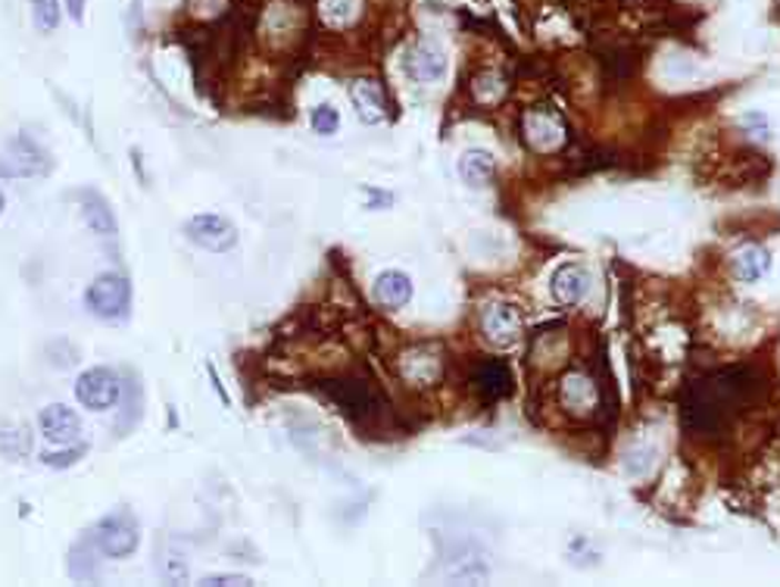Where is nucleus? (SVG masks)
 I'll return each instance as SVG.
<instances>
[{
    "mask_svg": "<svg viewBox=\"0 0 780 587\" xmlns=\"http://www.w3.org/2000/svg\"><path fill=\"white\" fill-rule=\"evenodd\" d=\"M325 391H328V397H332L356 425H366V422L378 419V413H382V409H378V394L372 391V385L359 382V378H332V382L325 385Z\"/></svg>",
    "mask_w": 780,
    "mask_h": 587,
    "instance_id": "4",
    "label": "nucleus"
},
{
    "mask_svg": "<svg viewBox=\"0 0 780 587\" xmlns=\"http://www.w3.org/2000/svg\"><path fill=\"white\" fill-rule=\"evenodd\" d=\"M322 17L332 29H347L359 17V0H325L322 3Z\"/></svg>",
    "mask_w": 780,
    "mask_h": 587,
    "instance_id": "23",
    "label": "nucleus"
},
{
    "mask_svg": "<svg viewBox=\"0 0 780 587\" xmlns=\"http://www.w3.org/2000/svg\"><path fill=\"white\" fill-rule=\"evenodd\" d=\"M53 160L48 151H41L29 138H17L7 151L0 153V175L10 179H32V175H48Z\"/></svg>",
    "mask_w": 780,
    "mask_h": 587,
    "instance_id": "8",
    "label": "nucleus"
},
{
    "mask_svg": "<svg viewBox=\"0 0 780 587\" xmlns=\"http://www.w3.org/2000/svg\"><path fill=\"white\" fill-rule=\"evenodd\" d=\"M75 397L82 403L84 409L91 413H103V409H113L122 397V382L113 370L107 366H94V370H84L75 382Z\"/></svg>",
    "mask_w": 780,
    "mask_h": 587,
    "instance_id": "6",
    "label": "nucleus"
},
{
    "mask_svg": "<svg viewBox=\"0 0 780 587\" xmlns=\"http://www.w3.org/2000/svg\"><path fill=\"white\" fill-rule=\"evenodd\" d=\"M521 134L534 153L547 156V153L563 151L565 141H568V125H565L563 113H556L553 107H534V110H525V117H521Z\"/></svg>",
    "mask_w": 780,
    "mask_h": 587,
    "instance_id": "3",
    "label": "nucleus"
},
{
    "mask_svg": "<svg viewBox=\"0 0 780 587\" xmlns=\"http://www.w3.org/2000/svg\"><path fill=\"white\" fill-rule=\"evenodd\" d=\"M203 585L210 587H247L253 585V578H247V575H237V571H232V575H206L203 578Z\"/></svg>",
    "mask_w": 780,
    "mask_h": 587,
    "instance_id": "28",
    "label": "nucleus"
},
{
    "mask_svg": "<svg viewBox=\"0 0 780 587\" xmlns=\"http://www.w3.org/2000/svg\"><path fill=\"white\" fill-rule=\"evenodd\" d=\"M350 101L356 107V117L366 125H378L387 117V101H384L382 84L372 79H356L350 84Z\"/></svg>",
    "mask_w": 780,
    "mask_h": 587,
    "instance_id": "15",
    "label": "nucleus"
},
{
    "mask_svg": "<svg viewBox=\"0 0 780 587\" xmlns=\"http://www.w3.org/2000/svg\"><path fill=\"white\" fill-rule=\"evenodd\" d=\"M0 454L10 459H22L32 454V437L22 425H0Z\"/></svg>",
    "mask_w": 780,
    "mask_h": 587,
    "instance_id": "22",
    "label": "nucleus"
},
{
    "mask_svg": "<svg viewBox=\"0 0 780 587\" xmlns=\"http://www.w3.org/2000/svg\"><path fill=\"white\" fill-rule=\"evenodd\" d=\"M482 332L494 347H515L525 335V316L513 303H494L484 310Z\"/></svg>",
    "mask_w": 780,
    "mask_h": 587,
    "instance_id": "10",
    "label": "nucleus"
},
{
    "mask_svg": "<svg viewBox=\"0 0 780 587\" xmlns=\"http://www.w3.org/2000/svg\"><path fill=\"white\" fill-rule=\"evenodd\" d=\"M394 203V194L391 191H375V188H368V210H375V206H391Z\"/></svg>",
    "mask_w": 780,
    "mask_h": 587,
    "instance_id": "29",
    "label": "nucleus"
},
{
    "mask_svg": "<svg viewBox=\"0 0 780 587\" xmlns=\"http://www.w3.org/2000/svg\"><path fill=\"white\" fill-rule=\"evenodd\" d=\"M731 272L737 282H762L764 275L771 272V253L764 251L762 244H749L740 253H733L731 260Z\"/></svg>",
    "mask_w": 780,
    "mask_h": 587,
    "instance_id": "18",
    "label": "nucleus"
},
{
    "mask_svg": "<svg viewBox=\"0 0 780 587\" xmlns=\"http://www.w3.org/2000/svg\"><path fill=\"white\" fill-rule=\"evenodd\" d=\"M472 387L482 401H503L513 394V370L503 360H484L472 372Z\"/></svg>",
    "mask_w": 780,
    "mask_h": 587,
    "instance_id": "13",
    "label": "nucleus"
},
{
    "mask_svg": "<svg viewBox=\"0 0 780 587\" xmlns=\"http://www.w3.org/2000/svg\"><path fill=\"white\" fill-rule=\"evenodd\" d=\"M494 172H497L494 156L487 151H478V148H475V151H465L463 160H459V175H463V182L468 188L490 185Z\"/></svg>",
    "mask_w": 780,
    "mask_h": 587,
    "instance_id": "19",
    "label": "nucleus"
},
{
    "mask_svg": "<svg viewBox=\"0 0 780 587\" xmlns=\"http://www.w3.org/2000/svg\"><path fill=\"white\" fill-rule=\"evenodd\" d=\"M79 201H82V216L84 222H88V229L98 237H103V241H117L119 225L107 198H100L98 191H82Z\"/></svg>",
    "mask_w": 780,
    "mask_h": 587,
    "instance_id": "16",
    "label": "nucleus"
},
{
    "mask_svg": "<svg viewBox=\"0 0 780 587\" xmlns=\"http://www.w3.org/2000/svg\"><path fill=\"white\" fill-rule=\"evenodd\" d=\"M399 375L413 387H432L444 375V356L437 344H413L399 360Z\"/></svg>",
    "mask_w": 780,
    "mask_h": 587,
    "instance_id": "9",
    "label": "nucleus"
},
{
    "mask_svg": "<svg viewBox=\"0 0 780 587\" xmlns=\"http://www.w3.org/2000/svg\"><path fill=\"white\" fill-rule=\"evenodd\" d=\"M740 129H743V134L759 138V141H768V138H771V122H768L764 113H747V117L740 119Z\"/></svg>",
    "mask_w": 780,
    "mask_h": 587,
    "instance_id": "27",
    "label": "nucleus"
},
{
    "mask_svg": "<svg viewBox=\"0 0 780 587\" xmlns=\"http://www.w3.org/2000/svg\"><path fill=\"white\" fill-rule=\"evenodd\" d=\"M41 435L48 437L50 444L57 447H69V444H79L82 435V422L75 416V409H69L67 403H50L48 409H41Z\"/></svg>",
    "mask_w": 780,
    "mask_h": 587,
    "instance_id": "12",
    "label": "nucleus"
},
{
    "mask_svg": "<svg viewBox=\"0 0 780 587\" xmlns=\"http://www.w3.org/2000/svg\"><path fill=\"white\" fill-rule=\"evenodd\" d=\"M559 403H563L565 413H571V416H590L599 403V387L587 375H581V372H571V375L563 378Z\"/></svg>",
    "mask_w": 780,
    "mask_h": 587,
    "instance_id": "14",
    "label": "nucleus"
},
{
    "mask_svg": "<svg viewBox=\"0 0 780 587\" xmlns=\"http://www.w3.org/2000/svg\"><path fill=\"white\" fill-rule=\"evenodd\" d=\"M590 285H594L590 269L581 266V263H563V266L553 272V279H549V294H553V301L563 303V306H575V303H581L590 294Z\"/></svg>",
    "mask_w": 780,
    "mask_h": 587,
    "instance_id": "11",
    "label": "nucleus"
},
{
    "mask_svg": "<svg viewBox=\"0 0 780 587\" xmlns=\"http://www.w3.org/2000/svg\"><path fill=\"white\" fill-rule=\"evenodd\" d=\"M84 454H88L84 444H69L67 451H50V454L41 456V463H44L48 469H69V466H75Z\"/></svg>",
    "mask_w": 780,
    "mask_h": 587,
    "instance_id": "25",
    "label": "nucleus"
},
{
    "mask_svg": "<svg viewBox=\"0 0 780 587\" xmlns=\"http://www.w3.org/2000/svg\"><path fill=\"white\" fill-rule=\"evenodd\" d=\"M32 22L41 34L57 32V26H60V0H32Z\"/></svg>",
    "mask_w": 780,
    "mask_h": 587,
    "instance_id": "24",
    "label": "nucleus"
},
{
    "mask_svg": "<svg viewBox=\"0 0 780 587\" xmlns=\"http://www.w3.org/2000/svg\"><path fill=\"white\" fill-rule=\"evenodd\" d=\"M0 213H3V194H0Z\"/></svg>",
    "mask_w": 780,
    "mask_h": 587,
    "instance_id": "31",
    "label": "nucleus"
},
{
    "mask_svg": "<svg viewBox=\"0 0 780 587\" xmlns=\"http://www.w3.org/2000/svg\"><path fill=\"white\" fill-rule=\"evenodd\" d=\"M310 122H313V129H316V134H334L337 129H341V113L334 110L332 103H318L316 110H313V117H310Z\"/></svg>",
    "mask_w": 780,
    "mask_h": 587,
    "instance_id": "26",
    "label": "nucleus"
},
{
    "mask_svg": "<svg viewBox=\"0 0 780 587\" xmlns=\"http://www.w3.org/2000/svg\"><path fill=\"white\" fill-rule=\"evenodd\" d=\"M375 301L387 306V310H397V306H406L413 301V279L406 272H397V269H387L375 279Z\"/></svg>",
    "mask_w": 780,
    "mask_h": 587,
    "instance_id": "17",
    "label": "nucleus"
},
{
    "mask_svg": "<svg viewBox=\"0 0 780 587\" xmlns=\"http://www.w3.org/2000/svg\"><path fill=\"white\" fill-rule=\"evenodd\" d=\"M506 94H509V82L494 69H484L472 82V98L478 107H499L506 101Z\"/></svg>",
    "mask_w": 780,
    "mask_h": 587,
    "instance_id": "20",
    "label": "nucleus"
},
{
    "mask_svg": "<svg viewBox=\"0 0 780 587\" xmlns=\"http://www.w3.org/2000/svg\"><path fill=\"white\" fill-rule=\"evenodd\" d=\"M84 303L100 320H125L129 310H132V282L122 272H103L91 282L88 294H84Z\"/></svg>",
    "mask_w": 780,
    "mask_h": 587,
    "instance_id": "1",
    "label": "nucleus"
},
{
    "mask_svg": "<svg viewBox=\"0 0 780 587\" xmlns=\"http://www.w3.org/2000/svg\"><path fill=\"white\" fill-rule=\"evenodd\" d=\"M184 237L210 253H229L237 244V229L232 219L219 216V213H197L184 222Z\"/></svg>",
    "mask_w": 780,
    "mask_h": 587,
    "instance_id": "5",
    "label": "nucleus"
},
{
    "mask_svg": "<svg viewBox=\"0 0 780 587\" xmlns=\"http://www.w3.org/2000/svg\"><path fill=\"white\" fill-rule=\"evenodd\" d=\"M403 69L418 84L440 82L447 75V51L434 38H418L403 51Z\"/></svg>",
    "mask_w": 780,
    "mask_h": 587,
    "instance_id": "7",
    "label": "nucleus"
},
{
    "mask_svg": "<svg viewBox=\"0 0 780 587\" xmlns=\"http://www.w3.org/2000/svg\"><path fill=\"white\" fill-rule=\"evenodd\" d=\"M84 3H88V0H67L69 17L75 19V22H82L84 19Z\"/></svg>",
    "mask_w": 780,
    "mask_h": 587,
    "instance_id": "30",
    "label": "nucleus"
},
{
    "mask_svg": "<svg viewBox=\"0 0 780 587\" xmlns=\"http://www.w3.org/2000/svg\"><path fill=\"white\" fill-rule=\"evenodd\" d=\"M91 535H94V544H98L100 554L110 556V559H125L141 544V525H138V519H134L129 509H117V513L103 516L91 528Z\"/></svg>",
    "mask_w": 780,
    "mask_h": 587,
    "instance_id": "2",
    "label": "nucleus"
},
{
    "mask_svg": "<svg viewBox=\"0 0 780 587\" xmlns=\"http://www.w3.org/2000/svg\"><path fill=\"white\" fill-rule=\"evenodd\" d=\"M94 550H98V544H94V535H91V532L72 547V554H69V575H72L75 581H94V578H98V563L91 559Z\"/></svg>",
    "mask_w": 780,
    "mask_h": 587,
    "instance_id": "21",
    "label": "nucleus"
}]
</instances>
